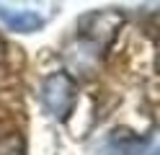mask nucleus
<instances>
[{"label": "nucleus", "mask_w": 160, "mask_h": 155, "mask_svg": "<svg viewBox=\"0 0 160 155\" xmlns=\"http://www.w3.org/2000/svg\"><path fill=\"white\" fill-rule=\"evenodd\" d=\"M42 103L49 114L65 116L75 103V80L67 72H52L42 83Z\"/></svg>", "instance_id": "obj_1"}, {"label": "nucleus", "mask_w": 160, "mask_h": 155, "mask_svg": "<svg viewBox=\"0 0 160 155\" xmlns=\"http://www.w3.org/2000/svg\"><path fill=\"white\" fill-rule=\"evenodd\" d=\"M0 21L18 31V34H34L44 26V16L36 13V10H23V8H8V5H0Z\"/></svg>", "instance_id": "obj_2"}, {"label": "nucleus", "mask_w": 160, "mask_h": 155, "mask_svg": "<svg viewBox=\"0 0 160 155\" xmlns=\"http://www.w3.org/2000/svg\"><path fill=\"white\" fill-rule=\"evenodd\" d=\"M0 155H23V152H21V147H16V142H8L0 147Z\"/></svg>", "instance_id": "obj_3"}]
</instances>
